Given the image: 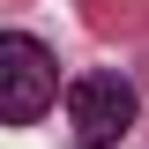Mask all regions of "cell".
Instances as JSON below:
<instances>
[{
    "instance_id": "obj_1",
    "label": "cell",
    "mask_w": 149,
    "mask_h": 149,
    "mask_svg": "<svg viewBox=\"0 0 149 149\" xmlns=\"http://www.w3.org/2000/svg\"><path fill=\"white\" fill-rule=\"evenodd\" d=\"M52 104H60L52 45H37L30 30H0V119L8 127H37Z\"/></svg>"
},
{
    "instance_id": "obj_2",
    "label": "cell",
    "mask_w": 149,
    "mask_h": 149,
    "mask_svg": "<svg viewBox=\"0 0 149 149\" xmlns=\"http://www.w3.org/2000/svg\"><path fill=\"white\" fill-rule=\"evenodd\" d=\"M134 119H142V97H134L127 74H74L67 82V134L74 149H119L134 134Z\"/></svg>"
}]
</instances>
